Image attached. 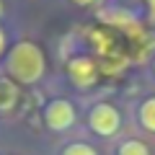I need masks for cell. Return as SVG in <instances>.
Wrapping results in <instances>:
<instances>
[{
	"instance_id": "6da1fadb",
	"label": "cell",
	"mask_w": 155,
	"mask_h": 155,
	"mask_svg": "<svg viewBox=\"0 0 155 155\" xmlns=\"http://www.w3.org/2000/svg\"><path fill=\"white\" fill-rule=\"evenodd\" d=\"M47 70V60L41 47L34 44V41H18V44L11 47L5 60V72L13 83L21 85H34L44 78Z\"/></svg>"
},
{
	"instance_id": "7a4b0ae2",
	"label": "cell",
	"mask_w": 155,
	"mask_h": 155,
	"mask_svg": "<svg viewBox=\"0 0 155 155\" xmlns=\"http://www.w3.org/2000/svg\"><path fill=\"white\" fill-rule=\"evenodd\" d=\"M88 127L98 137H114L119 132V127H122V114L116 111V106L101 101L88 111Z\"/></svg>"
},
{
	"instance_id": "3957f363",
	"label": "cell",
	"mask_w": 155,
	"mask_h": 155,
	"mask_svg": "<svg viewBox=\"0 0 155 155\" xmlns=\"http://www.w3.org/2000/svg\"><path fill=\"white\" fill-rule=\"evenodd\" d=\"M78 114H75V106L70 104L67 98H54L44 106V124L52 129V132H65L75 124Z\"/></svg>"
},
{
	"instance_id": "277c9868",
	"label": "cell",
	"mask_w": 155,
	"mask_h": 155,
	"mask_svg": "<svg viewBox=\"0 0 155 155\" xmlns=\"http://www.w3.org/2000/svg\"><path fill=\"white\" fill-rule=\"evenodd\" d=\"M67 75H70V80L78 88H88V85L96 83L98 70H96V62L91 57H72L67 62Z\"/></svg>"
},
{
	"instance_id": "5b68a950",
	"label": "cell",
	"mask_w": 155,
	"mask_h": 155,
	"mask_svg": "<svg viewBox=\"0 0 155 155\" xmlns=\"http://www.w3.org/2000/svg\"><path fill=\"white\" fill-rule=\"evenodd\" d=\"M16 98H18V88H16V83L13 80H0V111H8V109H13V104H16Z\"/></svg>"
},
{
	"instance_id": "8992f818",
	"label": "cell",
	"mask_w": 155,
	"mask_h": 155,
	"mask_svg": "<svg viewBox=\"0 0 155 155\" xmlns=\"http://www.w3.org/2000/svg\"><path fill=\"white\" fill-rule=\"evenodd\" d=\"M137 116H140V124H142L147 132H155V98L142 101V106H140Z\"/></svg>"
},
{
	"instance_id": "52a82bcc",
	"label": "cell",
	"mask_w": 155,
	"mask_h": 155,
	"mask_svg": "<svg viewBox=\"0 0 155 155\" xmlns=\"http://www.w3.org/2000/svg\"><path fill=\"white\" fill-rule=\"evenodd\" d=\"M116 155H150V150H147V145L140 142V140H127V142L119 145Z\"/></svg>"
},
{
	"instance_id": "ba28073f",
	"label": "cell",
	"mask_w": 155,
	"mask_h": 155,
	"mask_svg": "<svg viewBox=\"0 0 155 155\" xmlns=\"http://www.w3.org/2000/svg\"><path fill=\"white\" fill-rule=\"evenodd\" d=\"M62 155H98V153H96V147L88 145V142H70L62 150Z\"/></svg>"
},
{
	"instance_id": "9c48e42d",
	"label": "cell",
	"mask_w": 155,
	"mask_h": 155,
	"mask_svg": "<svg viewBox=\"0 0 155 155\" xmlns=\"http://www.w3.org/2000/svg\"><path fill=\"white\" fill-rule=\"evenodd\" d=\"M5 47H8V34L0 28V57L5 54Z\"/></svg>"
},
{
	"instance_id": "30bf717a",
	"label": "cell",
	"mask_w": 155,
	"mask_h": 155,
	"mask_svg": "<svg viewBox=\"0 0 155 155\" xmlns=\"http://www.w3.org/2000/svg\"><path fill=\"white\" fill-rule=\"evenodd\" d=\"M75 5H93V3H98V0H72Z\"/></svg>"
},
{
	"instance_id": "8fae6325",
	"label": "cell",
	"mask_w": 155,
	"mask_h": 155,
	"mask_svg": "<svg viewBox=\"0 0 155 155\" xmlns=\"http://www.w3.org/2000/svg\"><path fill=\"white\" fill-rule=\"evenodd\" d=\"M0 18H3V0H0Z\"/></svg>"
}]
</instances>
